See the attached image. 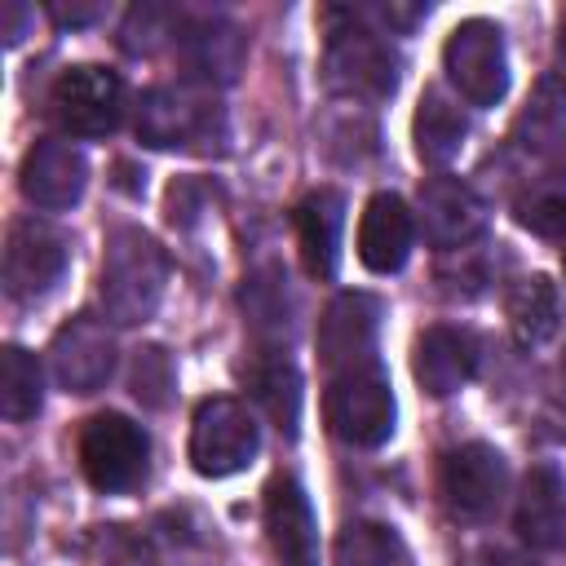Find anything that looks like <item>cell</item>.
Here are the masks:
<instances>
[{"mask_svg": "<svg viewBox=\"0 0 566 566\" xmlns=\"http://www.w3.org/2000/svg\"><path fill=\"white\" fill-rule=\"evenodd\" d=\"M177 44H181L186 66H190L199 80H208V84H212V80H217V84H230V80L239 75V66H243V53H248L243 35H239L230 22H221V18L186 22L181 35H177Z\"/></svg>", "mask_w": 566, "mask_h": 566, "instance_id": "44dd1931", "label": "cell"}, {"mask_svg": "<svg viewBox=\"0 0 566 566\" xmlns=\"http://www.w3.org/2000/svg\"><path fill=\"white\" fill-rule=\"evenodd\" d=\"M243 380H248L252 402L274 420V429L296 438V424H301V371L287 358V349H256L252 363L243 367Z\"/></svg>", "mask_w": 566, "mask_h": 566, "instance_id": "d6986e66", "label": "cell"}, {"mask_svg": "<svg viewBox=\"0 0 566 566\" xmlns=\"http://www.w3.org/2000/svg\"><path fill=\"white\" fill-rule=\"evenodd\" d=\"M411 133H416V155L424 164L442 168V164H451L460 155V146L469 137V119H464V111L442 88H424L420 93V106H416Z\"/></svg>", "mask_w": 566, "mask_h": 566, "instance_id": "7402d4cb", "label": "cell"}, {"mask_svg": "<svg viewBox=\"0 0 566 566\" xmlns=\"http://www.w3.org/2000/svg\"><path fill=\"white\" fill-rule=\"evenodd\" d=\"M49 371L66 394H97L115 371V336L102 318H71L49 340Z\"/></svg>", "mask_w": 566, "mask_h": 566, "instance_id": "7c38bea8", "label": "cell"}, {"mask_svg": "<svg viewBox=\"0 0 566 566\" xmlns=\"http://www.w3.org/2000/svg\"><path fill=\"white\" fill-rule=\"evenodd\" d=\"M168 389H172L168 354L164 349H142L137 363H133V398L146 402V407H164L168 402Z\"/></svg>", "mask_w": 566, "mask_h": 566, "instance_id": "83f0119b", "label": "cell"}, {"mask_svg": "<svg viewBox=\"0 0 566 566\" xmlns=\"http://www.w3.org/2000/svg\"><path fill=\"white\" fill-rule=\"evenodd\" d=\"M256 451H261V424L239 398L217 394V398H203L195 407V420H190V464H195V473L230 478V473L248 469L256 460Z\"/></svg>", "mask_w": 566, "mask_h": 566, "instance_id": "5b68a950", "label": "cell"}, {"mask_svg": "<svg viewBox=\"0 0 566 566\" xmlns=\"http://www.w3.org/2000/svg\"><path fill=\"white\" fill-rule=\"evenodd\" d=\"M504 486H509V464L486 442L451 447L438 464V491L455 517H469V522L491 517L504 500Z\"/></svg>", "mask_w": 566, "mask_h": 566, "instance_id": "9c48e42d", "label": "cell"}, {"mask_svg": "<svg viewBox=\"0 0 566 566\" xmlns=\"http://www.w3.org/2000/svg\"><path fill=\"white\" fill-rule=\"evenodd\" d=\"M416 230L424 234L429 248L464 252L486 230V203L460 177H447V172L429 177L420 186V199H416Z\"/></svg>", "mask_w": 566, "mask_h": 566, "instance_id": "30bf717a", "label": "cell"}, {"mask_svg": "<svg viewBox=\"0 0 566 566\" xmlns=\"http://www.w3.org/2000/svg\"><path fill=\"white\" fill-rule=\"evenodd\" d=\"M18 186H22L27 203H35L44 212H66L80 203V195L88 186V159L71 142L44 137L22 155Z\"/></svg>", "mask_w": 566, "mask_h": 566, "instance_id": "5bb4252c", "label": "cell"}, {"mask_svg": "<svg viewBox=\"0 0 566 566\" xmlns=\"http://www.w3.org/2000/svg\"><path fill=\"white\" fill-rule=\"evenodd\" d=\"M323 416L345 447H363V451L380 447L394 433V389L380 363L336 371L323 398Z\"/></svg>", "mask_w": 566, "mask_h": 566, "instance_id": "277c9868", "label": "cell"}, {"mask_svg": "<svg viewBox=\"0 0 566 566\" xmlns=\"http://www.w3.org/2000/svg\"><path fill=\"white\" fill-rule=\"evenodd\" d=\"M376 327H380V301L371 292H340L323 318H318V358L323 367L336 376V371H349V367H367L376 363L371 349H376Z\"/></svg>", "mask_w": 566, "mask_h": 566, "instance_id": "4fadbf2b", "label": "cell"}, {"mask_svg": "<svg viewBox=\"0 0 566 566\" xmlns=\"http://www.w3.org/2000/svg\"><path fill=\"white\" fill-rule=\"evenodd\" d=\"M66 270V239L49 221H13L4 239V292L13 301H40Z\"/></svg>", "mask_w": 566, "mask_h": 566, "instance_id": "8fae6325", "label": "cell"}, {"mask_svg": "<svg viewBox=\"0 0 566 566\" xmlns=\"http://www.w3.org/2000/svg\"><path fill=\"white\" fill-rule=\"evenodd\" d=\"M504 314H509V327L522 345H539L557 332V287L544 274H531L509 292Z\"/></svg>", "mask_w": 566, "mask_h": 566, "instance_id": "603a6c76", "label": "cell"}, {"mask_svg": "<svg viewBox=\"0 0 566 566\" xmlns=\"http://www.w3.org/2000/svg\"><path fill=\"white\" fill-rule=\"evenodd\" d=\"M53 18H57L62 27H66V22H71V27H80V22H93V18H97V4H88V9H75V4H71V9H66V4H53Z\"/></svg>", "mask_w": 566, "mask_h": 566, "instance_id": "f1b7e54d", "label": "cell"}, {"mask_svg": "<svg viewBox=\"0 0 566 566\" xmlns=\"http://www.w3.org/2000/svg\"><path fill=\"white\" fill-rule=\"evenodd\" d=\"M292 226H296V243H301V261L314 279H332L336 274V261H340V230H345V195L332 190V186H318L310 190L296 212H292Z\"/></svg>", "mask_w": 566, "mask_h": 566, "instance_id": "ac0fdd59", "label": "cell"}, {"mask_svg": "<svg viewBox=\"0 0 566 566\" xmlns=\"http://www.w3.org/2000/svg\"><path fill=\"white\" fill-rule=\"evenodd\" d=\"M517 221L539 239H566V181H535L517 199Z\"/></svg>", "mask_w": 566, "mask_h": 566, "instance_id": "484cf974", "label": "cell"}, {"mask_svg": "<svg viewBox=\"0 0 566 566\" xmlns=\"http://www.w3.org/2000/svg\"><path fill=\"white\" fill-rule=\"evenodd\" d=\"M137 137L155 150H212V137H226L221 106L190 84H164L137 102Z\"/></svg>", "mask_w": 566, "mask_h": 566, "instance_id": "3957f363", "label": "cell"}, {"mask_svg": "<svg viewBox=\"0 0 566 566\" xmlns=\"http://www.w3.org/2000/svg\"><path fill=\"white\" fill-rule=\"evenodd\" d=\"M181 18L164 4H133L124 27H119V44L128 53H155V44H164L168 35H181Z\"/></svg>", "mask_w": 566, "mask_h": 566, "instance_id": "4316f807", "label": "cell"}, {"mask_svg": "<svg viewBox=\"0 0 566 566\" xmlns=\"http://www.w3.org/2000/svg\"><path fill=\"white\" fill-rule=\"evenodd\" d=\"M442 66H447V80L460 88V97L473 106H495L509 93L504 31L486 18H469L447 35Z\"/></svg>", "mask_w": 566, "mask_h": 566, "instance_id": "52a82bcc", "label": "cell"}, {"mask_svg": "<svg viewBox=\"0 0 566 566\" xmlns=\"http://www.w3.org/2000/svg\"><path fill=\"white\" fill-rule=\"evenodd\" d=\"M562 265H566V261H562Z\"/></svg>", "mask_w": 566, "mask_h": 566, "instance_id": "f546056e", "label": "cell"}, {"mask_svg": "<svg viewBox=\"0 0 566 566\" xmlns=\"http://www.w3.org/2000/svg\"><path fill=\"white\" fill-rule=\"evenodd\" d=\"M411 371H416L424 394L447 398V394H455L460 385L473 380V371H478V340L464 327H447V323L424 327L420 340H416V354H411Z\"/></svg>", "mask_w": 566, "mask_h": 566, "instance_id": "e0dca14e", "label": "cell"}, {"mask_svg": "<svg viewBox=\"0 0 566 566\" xmlns=\"http://www.w3.org/2000/svg\"><path fill=\"white\" fill-rule=\"evenodd\" d=\"M265 539H270L279 566H323L310 495L287 473L270 478V486H265Z\"/></svg>", "mask_w": 566, "mask_h": 566, "instance_id": "9a60e30c", "label": "cell"}, {"mask_svg": "<svg viewBox=\"0 0 566 566\" xmlns=\"http://www.w3.org/2000/svg\"><path fill=\"white\" fill-rule=\"evenodd\" d=\"M336 566H411V553L394 526L349 522L336 539Z\"/></svg>", "mask_w": 566, "mask_h": 566, "instance_id": "d4e9b609", "label": "cell"}, {"mask_svg": "<svg viewBox=\"0 0 566 566\" xmlns=\"http://www.w3.org/2000/svg\"><path fill=\"white\" fill-rule=\"evenodd\" d=\"M411 239H416V212L394 190L371 195L358 217V261L371 274H394L407 265Z\"/></svg>", "mask_w": 566, "mask_h": 566, "instance_id": "2e32d148", "label": "cell"}, {"mask_svg": "<svg viewBox=\"0 0 566 566\" xmlns=\"http://www.w3.org/2000/svg\"><path fill=\"white\" fill-rule=\"evenodd\" d=\"M49 111L71 137H106L124 119V80L106 66H66L49 88Z\"/></svg>", "mask_w": 566, "mask_h": 566, "instance_id": "ba28073f", "label": "cell"}, {"mask_svg": "<svg viewBox=\"0 0 566 566\" xmlns=\"http://www.w3.org/2000/svg\"><path fill=\"white\" fill-rule=\"evenodd\" d=\"M44 402V380H40V363L35 354H27L22 345H4L0 349V411L22 424L40 411Z\"/></svg>", "mask_w": 566, "mask_h": 566, "instance_id": "cb8c5ba5", "label": "cell"}, {"mask_svg": "<svg viewBox=\"0 0 566 566\" xmlns=\"http://www.w3.org/2000/svg\"><path fill=\"white\" fill-rule=\"evenodd\" d=\"M323 80L345 97H389L398 88V53L354 9H323Z\"/></svg>", "mask_w": 566, "mask_h": 566, "instance_id": "7a4b0ae2", "label": "cell"}, {"mask_svg": "<svg viewBox=\"0 0 566 566\" xmlns=\"http://www.w3.org/2000/svg\"><path fill=\"white\" fill-rule=\"evenodd\" d=\"M150 464V438L137 420L119 416V411H102L93 420H84L80 429V469L88 478V486L119 495L133 491L146 478Z\"/></svg>", "mask_w": 566, "mask_h": 566, "instance_id": "8992f818", "label": "cell"}, {"mask_svg": "<svg viewBox=\"0 0 566 566\" xmlns=\"http://www.w3.org/2000/svg\"><path fill=\"white\" fill-rule=\"evenodd\" d=\"M513 522L531 548H553L566 535V478L553 464H535L526 473Z\"/></svg>", "mask_w": 566, "mask_h": 566, "instance_id": "ffe728a7", "label": "cell"}, {"mask_svg": "<svg viewBox=\"0 0 566 566\" xmlns=\"http://www.w3.org/2000/svg\"><path fill=\"white\" fill-rule=\"evenodd\" d=\"M168 287V252L155 243V234L137 226H115L106 234L97 296L111 323L137 327L159 310V296Z\"/></svg>", "mask_w": 566, "mask_h": 566, "instance_id": "6da1fadb", "label": "cell"}]
</instances>
